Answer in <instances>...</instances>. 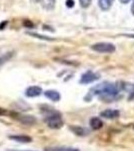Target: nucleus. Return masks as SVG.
<instances>
[{
	"mask_svg": "<svg viewBox=\"0 0 134 151\" xmlns=\"http://www.w3.org/2000/svg\"><path fill=\"white\" fill-rule=\"evenodd\" d=\"M89 124H90V127H91L93 130H99L103 127V122L100 118L98 117H92L89 121Z\"/></svg>",
	"mask_w": 134,
	"mask_h": 151,
	"instance_id": "nucleus-10",
	"label": "nucleus"
},
{
	"mask_svg": "<svg viewBox=\"0 0 134 151\" xmlns=\"http://www.w3.org/2000/svg\"><path fill=\"white\" fill-rule=\"evenodd\" d=\"M9 139L14 140L19 143H29L32 141V138L28 135H24V134H17V135H10L8 136Z\"/></svg>",
	"mask_w": 134,
	"mask_h": 151,
	"instance_id": "nucleus-7",
	"label": "nucleus"
},
{
	"mask_svg": "<svg viewBox=\"0 0 134 151\" xmlns=\"http://www.w3.org/2000/svg\"><path fill=\"white\" fill-rule=\"evenodd\" d=\"M18 120L23 124H27V125H32V124L36 123V119L33 116L30 115H20Z\"/></svg>",
	"mask_w": 134,
	"mask_h": 151,
	"instance_id": "nucleus-11",
	"label": "nucleus"
},
{
	"mask_svg": "<svg viewBox=\"0 0 134 151\" xmlns=\"http://www.w3.org/2000/svg\"><path fill=\"white\" fill-rule=\"evenodd\" d=\"M113 2H114V0H98V5L100 7V9L106 11V10H108V9H110Z\"/></svg>",
	"mask_w": 134,
	"mask_h": 151,
	"instance_id": "nucleus-12",
	"label": "nucleus"
},
{
	"mask_svg": "<svg viewBox=\"0 0 134 151\" xmlns=\"http://www.w3.org/2000/svg\"><path fill=\"white\" fill-rule=\"evenodd\" d=\"M41 5L46 10H52L55 6V0H41Z\"/></svg>",
	"mask_w": 134,
	"mask_h": 151,
	"instance_id": "nucleus-14",
	"label": "nucleus"
},
{
	"mask_svg": "<svg viewBox=\"0 0 134 151\" xmlns=\"http://www.w3.org/2000/svg\"><path fill=\"white\" fill-rule=\"evenodd\" d=\"M78 1H79L80 6H81L82 8H87V7L90 6L92 0H78Z\"/></svg>",
	"mask_w": 134,
	"mask_h": 151,
	"instance_id": "nucleus-15",
	"label": "nucleus"
},
{
	"mask_svg": "<svg viewBox=\"0 0 134 151\" xmlns=\"http://www.w3.org/2000/svg\"><path fill=\"white\" fill-rule=\"evenodd\" d=\"M7 60V58H0V65H2V64H4L5 63V60Z\"/></svg>",
	"mask_w": 134,
	"mask_h": 151,
	"instance_id": "nucleus-18",
	"label": "nucleus"
},
{
	"mask_svg": "<svg viewBox=\"0 0 134 151\" xmlns=\"http://www.w3.org/2000/svg\"><path fill=\"white\" fill-rule=\"evenodd\" d=\"M28 35H32V36H36V37H39L40 40H52V38H49V37H46V36H42L40 35H37V33H28Z\"/></svg>",
	"mask_w": 134,
	"mask_h": 151,
	"instance_id": "nucleus-16",
	"label": "nucleus"
},
{
	"mask_svg": "<svg viewBox=\"0 0 134 151\" xmlns=\"http://www.w3.org/2000/svg\"><path fill=\"white\" fill-rule=\"evenodd\" d=\"M66 5L69 7V8H71V7L74 6V1H73V0H67V1H66Z\"/></svg>",
	"mask_w": 134,
	"mask_h": 151,
	"instance_id": "nucleus-17",
	"label": "nucleus"
},
{
	"mask_svg": "<svg viewBox=\"0 0 134 151\" xmlns=\"http://www.w3.org/2000/svg\"><path fill=\"white\" fill-rule=\"evenodd\" d=\"M44 96L47 99L51 100L53 102H58L61 99V95H60L59 92L55 91V90H47V91L44 92Z\"/></svg>",
	"mask_w": 134,
	"mask_h": 151,
	"instance_id": "nucleus-8",
	"label": "nucleus"
},
{
	"mask_svg": "<svg viewBox=\"0 0 134 151\" xmlns=\"http://www.w3.org/2000/svg\"><path fill=\"white\" fill-rule=\"evenodd\" d=\"M120 116V112L115 109H107L100 113V117L104 119H115Z\"/></svg>",
	"mask_w": 134,
	"mask_h": 151,
	"instance_id": "nucleus-6",
	"label": "nucleus"
},
{
	"mask_svg": "<svg viewBox=\"0 0 134 151\" xmlns=\"http://www.w3.org/2000/svg\"><path fill=\"white\" fill-rule=\"evenodd\" d=\"M8 151H32V150H8Z\"/></svg>",
	"mask_w": 134,
	"mask_h": 151,
	"instance_id": "nucleus-22",
	"label": "nucleus"
},
{
	"mask_svg": "<svg viewBox=\"0 0 134 151\" xmlns=\"http://www.w3.org/2000/svg\"><path fill=\"white\" fill-rule=\"evenodd\" d=\"M133 128H134V126H133Z\"/></svg>",
	"mask_w": 134,
	"mask_h": 151,
	"instance_id": "nucleus-23",
	"label": "nucleus"
},
{
	"mask_svg": "<svg viewBox=\"0 0 134 151\" xmlns=\"http://www.w3.org/2000/svg\"><path fill=\"white\" fill-rule=\"evenodd\" d=\"M44 122L51 129H60L64 125L61 114L56 110H50L49 113L45 116Z\"/></svg>",
	"mask_w": 134,
	"mask_h": 151,
	"instance_id": "nucleus-2",
	"label": "nucleus"
},
{
	"mask_svg": "<svg viewBox=\"0 0 134 151\" xmlns=\"http://www.w3.org/2000/svg\"><path fill=\"white\" fill-rule=\"evenodd\" d=\"M91 48L94 52L100 53H113L116 50V47L113 43L110 42H97L91 45Z\"/></svg>",
	"mask_w": 134,
	"mask_h": 151,
	"instance_id": "nucleus-3",
	"label": "nucleus"
},
{
	"mask_svg": "<svg viewBox=\"0 0 134 151\" xmlns=\"http://www.w3.org/2000/svg\"><path fill=\"white\" fill-rule=\"evenodd\" d=\"M99 79V75L96 73L92 72V70H87L85 74L81 76V79H80V84L87 85V84H91L95 81Z\"/></svg>",
	"mask_w": 134,
	"mask_h": 151,
	"instance_id": "nucleus-4",
	"label": "nucleus"
},
{
	"mask_svg": "<svg viewBox=\"0 0 134 151\" xmlns=\"http://www.w3.org/2000/svg\"><path fill=\"white\" fill-rule=\"evenodd\" d=\"M42 94V89L38 86H30L25 90L26 97L29 98H34V97H38Z\"/></svg>",
	"mask_w": 134,
	"mask_h": 151,
	"instance_id": "nucleus-5",
	"label": "nucleus"
},
{
	"mask_svg": "<svg viewBox=\"0 0 134 151\" xmlns=\"http://www.w3.org/2000/svg\"><path fill=\"white\" fill-rule=\"evenodd\" d=\"M32 2H34V3H38V2H41V0H31Z\"/></svg>",
	"mask_w": 134,
	"mask_h": 151,
	"instance_id": "nucleus-21",
	"label": "nucleus"
},
{
	"mask_svg": "<svg viewBox=\"0 0 134 151\" xmlns=\"http://www.w3.org/2000/svg\"><path fill=\"white\" fill-rule=\"evenodd\" d=\"M69 128L71 130V132L77 136H86L89 133V131L86 128L81 127V126H70Z\"/></svg>",
	"mask_w": 134,
	"mask_h": 151,
	"instance_id": "nucleus-9",
	"label": "nucleus"
},
{
	"mask_svg": "<svg viewBox=\"0 0 134 151\" xmlns=\"http://www.w3.org/2000/svg\"><path fill=\"white\" fill-rule=\"evenodd\" d=\"M119 1L121 2V3H123V4H127L130 2V0H119Z\"/></svg>",
	"mask_w": 134,
	"mask_h": 151,
	"instance_id": "nucleus-19",
	"label": "nucleus"
},
{
	"mask_svg": "<svg viewBox=\"0 0 134 151\" xmlns=\"http://www.w3.org/2000/svg\"><path fill=\"white\" fill-rule=\"evenodd\" d=\"M131 12L134 14V0H133V3H132V7H131Z\"/></svg>",
	"mask_w": 134,
	"mask_h": 151,
	"instance_id": "nucleus-20",
	"label": "nucleus"
},
{
	"mask_svg": "<svg viewBox=\"0 0 134 151\" xmlns=\"http://www.w3.org/2000/svg\"><path fill=\"white\" fill-rule=\"evenodd\" d=\"M119 94V88L115 84L112 83L104 82L102 84H99L90 90L89 95L98 96L101 100L104 101H112L115 100L116 97Z\"/></svg>",
	"mask_w": 134,
	"mask_h": 151,
	"instance_id": "nucleus-1",
	"label": "nucleus"
},
{
	"mask_svg": "<svg viewBox=\"0 0 134 151\" xmlns=\"http://www.w3.org/2000/svg\"><path fill=\"white\" fill-rule=\"evenodd\" d=\"M44 151H80L77 148L73 147H65V146H60V147H46Z\"/></svg>",
	"mask_w": 134,
	"mask_h": 151,
	"instance_id": "nucleus-13",
	"label": "nucleus"
}]
</instances>
